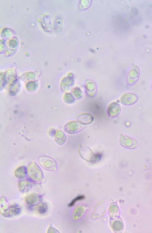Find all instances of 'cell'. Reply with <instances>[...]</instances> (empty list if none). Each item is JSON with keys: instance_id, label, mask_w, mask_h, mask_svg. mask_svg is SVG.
<instances>
[{"instance_id": "cell-1", "label": "cell", "mask_w": 152, "mask_h": 233, "mask_svg": "<svg viewBox=\"0 0 152 233\" xmlns=\"http://www.w3.org/2000/svg\"><path fill=\"white\" fill-rule=\"evenodd\" d=\"M78 150L80 157L86 161L93 162L96 161L98 159L96 155L89 147L86 145H80Z\"/></svg>"}, {"instance_id": "cell-2", "label": "cell", "mask_w": 152, "mask_h": 233, "mask_svg": "<svg viewBox=\"0 0 152 233\" xmlns=\"http://www.w3.org/2000/svg\"><path fill=\"white\" fill-rule=\"evenodd\" d=\"M140 76L138 68L135 65H132L127 76V82L130 85L135 84L138 80Z\"/></svg>"}, {"instance_id": "cell-3", "label": "cell", "mask_w": 152, "mask_h": 233, "mask_svg": "<svg viewBox=\"0 0 152 233\" xmlns=\"http://www.w3.org/2000/svg\"><path fill=\"white\" fill-rule=\"evenodd\" d=\"M120 143L122 146L127 148H135L138 145L137 142L133 138L123 135L120 136Z\"/></svg>"}, {"instance_id": "cell-4", "label": "cell", "mask_w": 152, "mask_h": 233, "mask_svg": "<svg viewBox=\"0 0 152 233\" xmlns=\"http://www.w3.org/2000/svg\"><path fill=\"white\" fill-rule=\"evenodd\" d=\"M137 100V96L135 94L131 92H127L123 94L120 98L121 103L128 106L134 104Z\"/></svg>"}, {"instance_id": "cell-5", "label": "cell", "mask_w": 152, "mask_h": 233, "mask_svg": "<svg viewBox=\"0 0 152 233\" xmlns=\"http://www.w3.org/2000/svg\"><path fill=\"white\" fill-rule=\"evenodd\" d=\"M87 209V207L84 204H79L76 206L72 214V219L76 221L81 219L86 212Z\"/></svg>"}, {"instance_id": "cell-6", "label": "cell", "mask_w": 152, "mask_h": 233, "mask_svg": "<svg viewBox=\"0 0 152 233\" xmlns=\"http://www.w3.org/2000/svg\"><path fill=\"white\" fill-rule=\"evenodd\" d=\"M121 108L120 105L116 102H113L109 106L108 112L109 116L114 118L118 116L120 113Z\"/></svg>"}, {"instance_id": "cell-7", "label": "cell", "mask_w": 152, "mask_h": 233, "mask_svg": "<svg viewBox=\"0 0 152 233\" xmlns=\"http://www.w3.org/2000/svg\"><path fill=\"white\" fill-rule=\"evenodd\" d=\"M29 174L30 178L35 182H41L43 179V176L41 170L37 167L36 169H30Z\"/></svg>"}, {"instance_id": "cell-8", "label": "cell", "mask_w": 152, "mask_h": 233, "mask_svg": "<svg viewBox=\"0 0 152 233\" xmlns=\"http://www.w3.org/2000/svg\"><path fill=\"white\" fill-rule=\"evenodd\" d=\"M18 188L20 192L25 193L30 190L32 185L30 182L28 180H20L18 182Z\"/></svg>"}, {"instance_id": "cell-9", "label": "cell", "mask_w": 152, "mask_h": 233, "mask_svg": "<svg viewBox=\"0 0 152 233\" xmlns=\"http://www.w3.org/2000/svg\"><path fill=\"white\" fill-rule=\"evenodd\" d=\"M25 199L26 203L28 204L35 205L40 201L41 197L38 195L32 194L26 196Z\"/></svg>"}, {"instance_id": "cell-10", "label": "cell", "mask_w": 152, "mask_h": 233, "mask_svg": "<svg viewBox=\"0 0 152 233\" xmlns=\"http://www.w3.org/2000/svg\"><path fill=\"white\" fill-rule=\"evenodd\" d=\"M21 211L20 206L16 204H12L9 206L8 210V217L18 215Z\"/></svg>"}, {"instance_id": "cell-11", "label": "cell", "mask_w": 152, "mask_h": 233, "mask_svg": "<svg viewBox=\"0 0 152 233\" xmlns=\"http://www.w3.org/2000/svg\"><path fill=\"white\" fill-rule=\"evenodd\" d=\"M92 116L88 114H83L77 116L76 120L80 123L88 124L90 123L93 120Z\"/></svg>"}, {"instance_id": "cell-12", "label": "cell", "mask_w": 152, "mask_h": 233, "mask_svg": "<svg viewBox=\"0 0 152 233\" xmlns=\"http://www.w3.org/2000/svg\"><path fill=\"white\" fill-rule=\"evenodd\" d=\"M15 175L18 179H23L27 176V172L26 168L21 167L17 169L15 172Z\"/></svg>"}, {"instance_id": "cell-13", "label": "cell", "mask_w": 152, "mask_h": 233, "mask_svg": "<svg viewBox=\"0 0 152 233\" xmlns=\"http://www.w3.org/2000/svg\"><path fill=\"white\" fill-rule=\"evenodd\" d=\"M37 211L40 214H43L47 212L48 207L45 203H41L38 204L36 208Z\"/></svg>"}, {"instance_id": "cell-14", "label": "cell", "mask_w": 152, "mask_h": 233, "mask_svg": "<svg viewBox=\"0 0 152 233\" xmlns=\"http://www.w3.org/2000/svg\"><path fill=\"white\" fill-rule=\"evenodd\" d=\"M71 124L69 133H74L79 131L80 128L78 124L75 122H73Z\"/></svg>"}, {"instance_id": "cell-15", "label": "cell", "mask_w": 152, "mask_h": 233, "mask_svg": "<svg viewBox=\"0 0 152 233\" xmlns=\"http://www.w3.org/2000/svg\"><path fill=\"white\" fill-rule=\"evenodd\" d=\"M112 227L115 231H119L122 228V224L120 221H116L113 223Z\"/></svg>"}, {"instance_id": "cell-16", "label": "cell", "mask_w": 152, "mask_h": 233, "mask_svg": "<svg viewBox=\"0 0 152 233\" xmlns=\"http://www.w3.org/2000/svg\"><path fill=\"white\" fill-rule=\"evenodd\" d=\"M84 197L83 196H80L76 197L72 201L70 204H69V206H73L76 201L78 200L83 199Z\"/></svg>"}, {"instance_id": "cell-17", "label": "cell", "mask_w": 152, "mask_h": 233, "mask_svg": "<svg viewBox=\"0 0 152 233\" xmlns=\"http://www.w3.org/2000/svg\"><path fill=\"white\" fill-rule=\"evenodd\" d=\"M51 225L52 224H50V225L47 230V233L59 232L57 229L54 228Z\"/></svg>"}, {"instance_id": "cell-18", "label": "cell", "mask_w": 152, "mask_h": 233, "mask_svg": "<svg viewBox=\"0 0 152 233\" xmlns=\"http://www.w3.org/2000/svg\"><path fill=\"white\" fill-rule=\"evenodd\" d=\"M151 88H152V84H151Z\"/></svg>"}]
</instances>
